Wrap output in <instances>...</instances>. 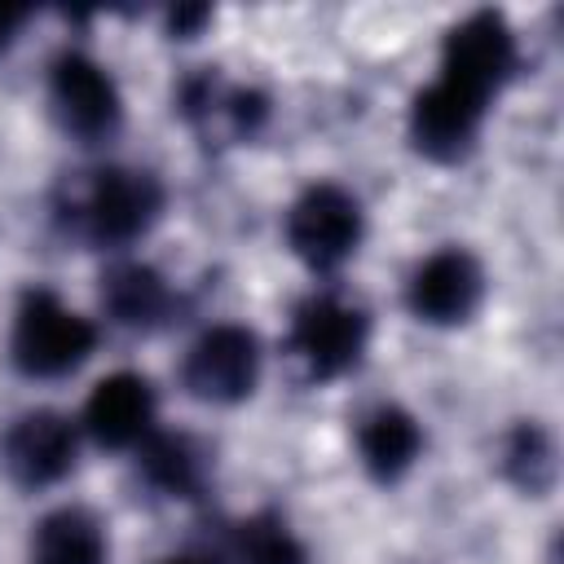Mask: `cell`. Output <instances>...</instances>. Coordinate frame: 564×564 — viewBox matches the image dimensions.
<instances>
[{
  "label": "cell",
  "instance_id": "cell-1",
  "mask_svg": "<svg viewBox=\"0 0 564 564\" xmlns=\"http://www.w3.org/2000/svg\"><path fill=\"white\" fill-rule=\"evenodd\" d=\"M163 212L159 176L141 167H97L70 203H62V225L93 247H128L137 242Z\"/></svg>",
  "mask_w": 564,
  "mask_h": 564
},
{
  "label": "cell",
  "instance_id": "cell-2",
  "mask_svg": "<svg viewBox=\"0 0 564 564\" xmlns=\"http://www.w3.org/2000/svg\"><path fill=\"white\" fill-rule=\"evenodd\" d=\"M13 366L31 379H62L75 366L88 361L97 348V330L88 317L70 313L53 291L35 286L22 295L18 317H13Z\"/></svg>",
  "mask_w": 564,
  "mask_h": 564
},
{
  "label": "cell",
  "instance_id": "cell-3",
  "mask_svg": "<svg viewBox=\"0 0 564 564\" xmlns=\"http://www.w3.org/2000/svg\"><path fill=\"white\" fill-rule=\"evenodd\" d=\"M366 339H370V322L357 304H344L339 295H308L291 313L282 352L300 366L308 383H330L361 361Z\"/></svg>",
  "mask_w": 564,
  "mask_h": 564
},
{
  "label": "cell",
  "instance_id": "cell-4",
  "mask_svg": "<svg viewBox=\"0 0 564 564\" xmlns=\"http://www.w3.org/2000/svg\"><path fill=\"white\" fill-rule=\"evenodd\" d=\"M256 383H260V339L238 322L207 326L181 361V388L207 405H238L256 392Z\"/></svg>",
  "mask_w": 564,
  "mask_h": 564
},
{
  "label": "cell",
  "instance_id": "cell-5",
  "mask_svg": "<svg viewBox=\"0 0 564 564\" xmlns=\"http://www.w3.org/2000/svg\"><path fill=\"white\" fill-rule=\"evenodd\" d=\"M282 234H286V247L308 269H335L357 251L366 234V216H361V203L344 185L322 181V185H308L291 203Z\"/></svg>",
  "mask_w": 564,
  "mask_h": 564
},
{
  "label": "cell",
  "instance_id": "cell-6",
  "mask_svg": "<svg viewBox=\"0 0 564 564\" xmlns=\"http://www.w3.org/2000/svg\"><path fill=\"white\" fill-rule=\"evenodd\" d=\"M511 70H516V35L502 13L480 9V13H467L458 26H449L441 44L436 79L489 106V97L511 79Z\"/></svg>",
  "mask_w": 564,
  "mask_h": 564
},
{
  "label": "cell",
  "instance_id": "cell-7",
  "mask_svg": "<svg viewBox=\"0 0 564 564\" xmlns=\"http://www.w3.org/2000/svg\"><path fill=\"white\" fill-rule=\"evenodd\" d=\"M48 97H53V110H57L62 128L75 132L79 141H101L123 119V101H119V88L106 75V66L93 62L88 53H75V48L53 57Z\"/></svg>",
  "mask_w": 564,
  "mask_h": 564
},
{
  "label": "cell",
  "instance_id": "cell-8",
  "mask_svg": "<svg viewBox=\"0 0 564 564\" xmlns=\"http://www.w3.org/2000/svg\"><path fill=\"white\" fill-rule=\"evenodd\" d=\"M480 295H485V269L463 247L432 251L410 273V286H405L410 313L419 322H432V326H458V322H467L480 308Z\"/></svg>",
  "mask_w": 564,
  "mask_h": 564
},
{
  "label": "cell",
  "instance_id": "cell-9",
  "mask_svg": "<svg viewBox=\"0 0 564 564\" xmlns=\"http://www.w3.org/2000/svg\"><path fill=\"white\" fill-rule=\"evenodd\" d=\"M75 423L57 410H31L22 419H13V427L0 436V458L9 467V476L26 489L53 485L75 467Z\"/></svg>",
  "mask_w": 564,
  "mask_h": 564
},
{
  "label": "cell",
  "instance_id": "cell-10",
  "mask_svg": "<svg viewBox=\"0 0 564 564\" xmlns=\"http://www.w3.org/2000/svg\"><path fill=\"white\" fill-rule=\"evenodd\" d=\"M480 119H485V101L458 93L445 79H432L410 106V141L419 154L436 163H454L471 150Z\"/></svg>",
  "mask_w": 564,
  "mask_h": 564
},
{
  "label": "cell",
  "instance_id": "cell-11",
  "mask_svg": "<svg viewBox=\"0 0 564 564\" xmlns=\"http://www.w3.org/2000/svg\"><path fill=\"white\" fill-rule=\"evenodd\" d=\"M84 427L106 449H137L154 432V388L145 375L115 370L84 401Z\"/></svg>",
  "mask_w": 564,
  "mask_h": 564
},
{
  "label": "cell",
  "instance_id": "cell-12",
  "mask_svg": "<svg viewBox=\"0 0 564 564\" xmlns=\"http://www.w3.org/2000/svg\"><path fill=\"white\" fill-rule=\"evenodd\" d=\"M357 449L375 480H401L423 449V427L401 405H375L357 427Z\"/></svg>",
  "mask_w": 564,
  "mask_h": 564
},
{
  "label": "cell",
  "instance_id": "cell-13",
  "mask_svg": "<svg viewBox=\"0 0 564 564\" xmlns=\"http://www.w3.org/2000/svg\"><path fill=\"white\" fill-rule=\"evenodd\" d=\"M31 564H106V529L84 507L48 511L31 533Z\"/></svg>",
  "mask_w": 564,
  "mask_h": 564
},
{
  "label": "cell",
  "instance_id": "cell-14",
  "mask_svg": "<svg viewBox=\"0 0 564 564\" xmlns=\"http://www.w3.org/2000/svg\"><path fill=\"white\" fill-rule=\"evenodd\" d=\"M101 304L119 326L150 330L172 313V291L150 264L128 260V264H115L101 278Z\"/></svg>",
  "mask_w": 564,
  "mask_h": 564
},
{
  "label": "cell",
  "instance_id": "cell-15",
  "mask_svg": "<svg viewBox=\"0 0 564 564\" xmlns=\"http://www.w3.org/2000/svg\"><path fill=\"white\" fill-rule=\"evenodd\" d=\"M141 476L145 485H154L167 498H194L203 485V454L194 449L189 436H172V432H150L141 445Z\"/></svg>",
  "mask_w": 564,
  "mask_h": 564
},
{
  "label": "cell",
  "instance_id": "cell-16",
  "mask_svg": "<svg viewBox=\"0 0 564 564\" xmlns=\"http://www.w3.org/2000/svg\"><path fill=\"white\" fill-rule=\"evenodd\" d=\"M234 560L238 564H304V546L286 529L282 516L260 511L234 529Z\"/></svg>",
  "mask_w": 564,
  "mask_h": 564
},
{
  "label": "cell",
  "instance_id": "cell-17",
  "mask_svg": "<svg viewBox=\"0 0 564 564\" xmlns=\"http://www.w3.org/2000/svg\"><path fill=\"white\" fill-rule=\"evenodd\" d=\"M502 467H507V476H511L520 489H529V494L546 489L551 476H555V449H551L546 432H538L533 423H520V427L511 432L507 449H502Z\"/></svg>",
  "mask_w": 564,
  "mask_h": 564
},
{
  "label": "cell",
  "instance_id": "cell-18",
  "mask_svg": "<svg viewBox=\"0 0 564 564\" xmlns=\"http://www.w3.org/2000/svg\"><path fill=\"white\" fill-rule=\"evenodd\" d=\"M212 18V9L207 4H189V9H176L172 18H167V26H172V35H181V40H194L198 35V26Z\"/></svg>",
  "mask_w": 564,
  "mask_h": 564
},
{
  "label": "cell",
  "instance_id": "cell-19",
  "mask_svg": "<svg viewBox=\"0 0 564 564\" xmlns=\"http://www.w3.org/2000/svg\"><path fill=\"white\" fill-rule=\"evenodd\" d=\"M22 18H26L22 9H9V4H0V48L13 40V31L22 26Z\"/></svg>",
  "mask_w": 564,
  "mask_h": 564
},
{
  "label": "cell",
  "instance_id": "cell-20",
  "mask_svg": "<svg viewBox=\"0 0 564 564\" xmlns=\"http://www.w3.org/2000/svg\"><path fill=\"white\" fill-rule=\"evenodd\" d=\"M159 564H212V560H203V555H167Z\"/></svg>",
  "mask_w": 564,
  "mask_h": 564
}]
</instances>
